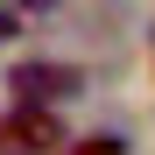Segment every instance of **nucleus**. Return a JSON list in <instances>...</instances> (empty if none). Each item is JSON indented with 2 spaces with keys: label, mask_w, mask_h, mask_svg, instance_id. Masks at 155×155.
Segmentation results:
<instances>
[{
  "label": "nucleus",
  "mask_w": 155,
  "mask_h": 155,
  "mask_svg": "<svg viewBox=\"0 0 155 155\" xmlns=\"http://www.w3.org/2000/svg\"><path fill=\"white\" fill-rule=\"evenodd\" d=\"M14 7H57V0H14Z\"/></svg>",
  "instance_id": "39448f33"
},
{
  "label": "nucleus",
  "mask_w": 155,
  "mask_h": 155,
  "mask_svg": "<svg viewBox=\"0 0 155 155\" xmlns=\"http://www.w3.org/2000/svg\"><path fill=\"white\" fill-rule=\"evenodd\" d=\"M14 28H21V21H14V14H0V42H7V35H14Z\"/></svg>",
  "instance_id": "20e7f679"
},
{
  "label": "nucleus",
  "mask_w": 155,
  "mask_h": 155,
  "mask_svg": "<svg viewBox=\"0 0 155 155\" xmlns=\"http://www.w3.org/2000/svg\"><path fill=\"white\" fill-rule=\"evenodd\" d=\"M64 155H127V148H120V134H92V141H71Z\"/></svg>",
  "instance_id": "7ed1b4c3"
},
{
  "label": "nucleus",
  "mask_w": 155,
  "mask_h": 155,
  "mask_svg": "<svg viewBox=\"0 0 155 155\" xmlns=\"http://www.w3.org/2000/svg\"><path fill=\"white\" fill-rule=\"evenodd\" d=\"M7 85H14V99H28V106H57V99H78L85 71L78 64H21Z\"/></svg>",
  "instance_id": "f03ea898"
},
{
  "label": "nucleus",
  "mask_w": 155,
  "mask_h": 155,
  "mask_svg": "<svg viewBox=\"0 0 155 155\" xmlns=\"http://www.w3.org/2000/svg\"><path fill=\"white\" fill-rule=\"evenodd\" d=\"M64 120L49 106H28L21 99L14 113H0V155H64Z\"/></svg>",
  "instance_id": "f257e3e1"
}]
</instances>
